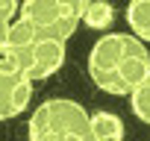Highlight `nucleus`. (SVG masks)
<instances>
[{
    "label": "nucleus",
    "mask_w": 150,
    "mask_h": 141,
    "mask_svg": "<svg viewBox=\"0 0 150 141\" xmlns=\"http://www.w3.org/2000/svg\"><path fill=\"white\" fill-rule=\"evenodd\" d=\"M150 74V50L132 32H106L88 53L91 82L115 97H129Z\"/></svg>",
    "instance_id": "1"
},
{
    "label": "nucleus",
    "mask_w": 150,
    "mask_h": 141,
    "mask_svg": "<svg viewBox=\"0 0 150 141\" xmlns=\"http://www.w3.org/2000/svg\"><path fill=\"white\" fill-rule=\"evenodd\" d=\"M0 53H9L33 82L53 77L65 65V41L33 30L21 18L9 27V32H0Z\"/></svg>",
    "instance_id": "2"
},
{
    "label": "nucleus",
    "mask_w": 150,
    "mask_h": 141,
    "mask_svg": "<svg viewBox=\"0 0 150 141\" xmlns=\"http://www.w3.org/2000/svg\"><path fill=\"white\" fill-rule=\"evenodd\" d=\"M30 141H97L91 115L71 97H50L30 115Z\"/></svg>",
    "instance_id": "3"
},
{
    "label": "nucleus",
    "mask_w": 150,
    "mask_h": 141,
    "mask_svg": "<svg viewBox=\"0 0 150 141\" xmlns=\"http://www.w3.org/2000/svg\"><path fill=\"white\" fill-rule=\"evenodd\" d=\"M86 0H27L21 3V21L33 30L68 41L86 18Z\"/></svg>",
    "instance_id": "4"
},
{
    "label": "nucleus",
    "mask_w": 150,
    "mask_h": 141,
    "mask_svg": "<svg viewBox=\"0 0 150 141\" xmlns=\"http://www.w3.org/2000/svg\"><path fill=\"white\" fill-rule=\"evenodd\" d=\"M30 100H33V80L9 53H0V118L3 121L18 118L30 106Z\"/></svg>",
    "instance_id": "5"
},
{
    "label": "nucleus",
    "mask_w": 150,
    "mask_h": 141,
    "mask_svg": "<svg viewBox=\"0 0 150 141\" xmlns=\"http://www.w3.org/2000/svg\"><path fill=\"white\" fill-rule=\"evenodd\" d=\"M91 126H94V138L97 141H124V121L115 112H94L91 115Z\"/></svg>",
    "instance_id": "6"
},
{
    "label": "nucleus",
    "mask_w": 150,
    "mask_h": 141,
    "mask_svg": "<svg viewBox=\"0 0 150 141\" xmlns=\"http://www.w3.org/2000/svg\"><path fill=\"white\" fill-rule=\"evenodd\" d=\"M127 24L135 38L150 44V0H132L127 6Z\"/></svg>",
    "instance_id": "7"
},
{
    "label": "nucleus",
    "mask_w": 150,
    "mask_h": 141,
    "mask_svg": "<svg viewBox=\"0 0 150 141\" xmlns=\"http://www.w3.org/2000/svg\"><path fill=\"white\" fill-rule=\"evenodd\" d=\"M112 21H115V6H109V3H88L86 6L83 24L88 30H109Z\"/></svg>",
    "instance_id": "8"
},
{
    "label": "nucleus",
    "mask_w": 150,
    "mask_h": 141,
    "mask_svg": "<svg viewBox=\"0 0 150 141\" xmlns=\"http://www.w3.org/2000/svg\"><path fill=\"white\" fill-rule=\"evenodd\" d=\"M129 106H132V115L150 126V74L144 77V82L129 94Z\"/></svg>",
    "instance_id": "9"
}]
</instances>
